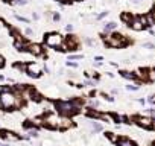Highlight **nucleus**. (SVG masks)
Wrapping results in <instances>:
<instances>
[{
  "mask_svg": "<svg viewBox=\"0 0 155 146\" xmlns=\"http://www.w3.org/2000/svg\"><path fill=\"white\" fill-rule=\"evenodd\" d=\"M23 107V99L18 93H15L14 90H11L8 87H3V90L0 91V108L2 110L11 111L14 108H21Z\"/></svg>",
  "mask_w": 155,
  "mask_h": 146,
  "instance_id": "obj_1",
  "label": "nucleus"
},
{
  "mask_svg": "<svg viewBox=\"0 0 155 146\" xmlns=\"http://www.w3.org/2000/svg\"><path fill=\"white\" fill-rule=\"evenodd\" d=\"M84 107V101L81 97H76V99L72 101H56L55 102V108L58 110V114L64 116V117H72L78 113H81Z\"/></svg>",
  "mask_w": 155,
  "mask_h": 146,
  "instance_id": "obj_2",
  "label": "nucleus"
},
{
  "mask_svg": "<svg viewBox=\"0 0 155 146\" xmlns=\"http://www.w3.org/2000/svg\"><path fill=\"white\" fill-rule=\"evenodd\" d=\"M64 43V37L58 32H49L46 34L44 37V44L47 47H52V49H60Z\"/></svg>",
  "mask_w": 155,
  "mask_h": 146,
  "instance_id": "obj_3",
  "label": "nucleus"
},
{
  "mask_svg": "<svg viewBox=\"0 0 155 146\" xmlns=\"http://www.w3.org/2000/svg\"><path fill=\"white\" fill-rule=\"evenodd\" d=\"M60 123H61V116L56 114V113H47L43 117V126L49 129H60Z\"/></svg>",
  "mask_w": 155,
  "mask_h": 146,
  "instance_id": "obj_4",
  "label": "nucleus"
},
{
  "mask_svg": "<svg viewBox=\"0 0 155 146\" xmlns=\"http://www.w3.org/2000/svg\"><path fill=\"white\" fill-rule=\"evenodd\" d=\"M78 47H79V40H78V37L76 35H67L66 38H64V43H62V46L60 47V50L62 52H68V50H78Z\"/></svg>",
  "mask_w": 155,
  "mask_h": 146,
  "instance_id": "obj_5",
  "label": "nucleus"
},
{
  "mask_svg": "<svg viewBox=\"0 0 155 146\" xmlns=\"http://www.w3.org/2000/svg\"><path fill=\"white\" fill-rule=\"evenodd\" d=\"M134 123H137L138 126L145 128V129H152V119L148 116H134L132 117Z\"/></svg>",
  "mask_w": 155,
  "mask_h": 146,
  "instance_id": "obj_6",
  "label": "nucleus"
},
{
  "mask_svg": "<svg viewBox=\"0 0 155 146\" xmlns=\"http://www.w3.org/2000/svg\"><path fill=\"white\" fill-rule=\"evenodd\" d=\"M26 73H28L30 78H40L43 75V69L40 67V64H37V62H29L28 67H26Z\"/></svg>",
  "mask_w": 155,
  "mask_h": 146,
  "instance_id": "obj_7",
  "label": "nucleus"
},
{
  "mask_svg": "<svg viewBox=\"0 0 155 146\" xmlns=\"http://www.w3.org/2000/svg\"><path fill=\"white\" fill-rule=\"evenodd\" d=\"M28 52L30 53V55H34V56H43L44 55V49H43V46L38 44V43H29Z\"/></svg>",
  "mask_w": 155,
  "mask_h": 146,
  "instance_id": "obj_8",
  "label": "nucleus"
},
{
  "mask_svg": "<svg viewBox=\"0 0 155 146\" xmlns=\"http://www.w3.org/2000/svg\"><path fill=\"white\" fill-rule=\"evenodd\" d=\"M135 76H137V81L138 82H149V69L146 67H141V69H137L135 70Z\"/></svg>",
  "mask_w": 155,
  "mask_h": 146,
  "instance_id": "obj_9",
  "label": "nucleus"
},
{
  "mask_svg": "<svg viewBox=\"0 0 155 146\" xmlns=\"http://www.w3.org/2000/svg\"><path fill=\"white\" fill-rule=\"evenodd\" d=\"M0 137H3L8 142H17V140H20V136H17V134H14L11 131H2L0 132Z\"/></svg>",
  "mask_w": 155,
  "mask_h": 146,
  "instance_id": "obj_10",
  "label": "nucleus"
},
{
  "mask_svg": "<svg viewBox=\"0 0 155 146\" xmlns=\"http://www.w3.org/2000/svg\"><path fill=\"white\" fill-rule=\"evenodd\" d=\"M116 29H117V23H116V21H108V23L104 24V34H106V35L116 32Z\"/></svg>",
  "mask_w": 155,
  "mask_h": 146,
  "instance_id": "obj_11",
  "label": "nucleus"
},
{
  "mask_svg": "<svg viewBox=\"0 0 155 146\" xmlns=\"http://www.w3.org/2000/svg\"><path fill=\"white\" fill-rule=\"evenodd\" d=\"M120 76L123 78V79H128V81H137V76H135V73L134 72H129V70H120ZM138 82V81H137ZM140 84V82H138Z\"/></svg>",
  "mask_w": 155,
  "mask_h": 146,
  "instance_id": "obj_12",
  "label": "nucleus"
},
{
  "mask_svg": "<svg viewBox=\"0 0 155 146\" xmlns=\"http://www.w3.org/2000/svg\"><path fill=\"white\" fill-rule=\"evenodd\" d=\"M117 146H137L135 142H132L131 139L128 137H119V140H117Z\"/></svg>",
  "mask_w": 155,
  "mask_h": 146,
  "instance_id": "obj_13",
  "label": "nucleus"
},
{
  "mask_svg": "<svg viewBox=\"0 0 155 146\" xmlns=\"http://www.w3.org/2000/svg\"><path fill=\"white\" fill-rule=\"evenodd\" d=\"M129 28L132 29V31H137V32H140V31H145V26H143L140 21H138V18H137V15L134 17V20H132V23L129 24Z\"/></svg>",
  "mask_w": 155,
  "mask_h": 146,
  "instance_id": "obj_14",
  "label": "nucleus"
},
{
  "mask_svg": "<svg viewBox=\"0 0 155 146\" xmlns=\"http://www.w3.org/2000/svg\"><path fill=\"white\" fill-rule=\"evenodd\" d=\"M134 17H135V15H134V14H131V12H123V14L120 15L122 21H123V23H125L126 26H129V24L132 23V20H134Z\"/></svg>",
  "mask_w": 155,
  "mask_h": 146,
  "instance_id": "obj_15",
  "label": "nucleus"
},
{
  "mask_svg": "<svg viewBox=\"0 0 155 146\" xmlns=\"http://www.w3.org/2000/svg\"><path fill=\"white\" fill-rule=\"evenodd\" d=\"M137 18H138V21L145 26V29H151V23H149V18H148V14H140V15H137Z\"/></svg>",
  "mask_w": 155,
  "mask_h": 146,
  "instance_id": "obj_16",
  "label": "nucleus"
},
{
  "mask_svg": "<svg viewBox=\"0 0 155 146\" xmlns=\"http://www.w3.org/2000/svg\"><path fill=\"white\" fill-rule=\"evenodd\" d=\"M99 120H104L106 123H114V114H110V113H100Z\"/></svg>",
  "mask_w": 155,
  "mask_h": 146,
  "instance_id": "obj_17",
  "label": "nucleus"
},
{
  "mask_svg": "<svg viewBox=\"0 0 155 146\" xmlns=\"http://www.w3.org/2000/svg\"><path fill=\"white\" fill-rule=\"evenodd\" d=\"M90 126H91V131L93 132H102L104 131V126H102V123H99V122H90Z\"/></svg>",
  "mask_w": 155,
  "mask_h": 146,
  "instance_id": "obj_18",
  "label": "nucleus"
},
{
  "mask_svg": "<svg viewBox=\"0 0 155 146\" xmlns=\"http://www.w3.org/2000/svg\"><path fill=\"white\" fill-rule=\"evenodd\" d=\"M38 128H30L28 129V136H26V139H29V137H38Z\"/></svg>",
  "mask_w": 155,
  "mask_h": 146,
  "instance_id": "obj_19",
  "label": "nucleus"
},
{
  "mask_svg": "<svg viewBox=\"0 0 155 146\" xmlns=\"http://www.w3.org/2000/svg\"><path fill=\"white\" fill-rule=\"evenodd\" d=\"M99 107H100L99 101H96V99H90L88 101V108H94V110H96V108H99Z\"/></svg>",
  "mask_w": 155,
  "mask_h": 146,
  "instance_id": "obj_20",
  "label": "nucleus"
},
{
  "mask_svg": "<svg viewBox=\"0 0 155 146\" xmlns=\"http://www.w3.org/2000/svg\"><path fill=\"white\" fill-rule=\"evenodd\" d=\"M14 67L17 69V70H20L21 73H26V67H28V64H20V62H17V64H14Z\"/></svg>",
  "mask_w": 155,
  "mask_h": 146,
  "instance_id": "obj_21",
  "label": "nucleus"
},
{
  "mask_svg": "<svg viewBox=\"0 0 155 146\" xmlns=\"http://www.w3.org/2000/svg\"><path fill=\"white\" fill-rule=\"evenodd\" d=\"M105 136L108 137V139L111 140V142H114V143H117V140H119V137H117L114 132H105Z\"/></svg>",
  "mask_w": 155,
  "mask_h": 146,
  "instance_id": "obj_22",
  "label": "nucleus"
},
{
  "mask_svg": "<svg viewBox=\"0 0 155 146\" xmlns=\"http://www.w3.org/2000/svg\"><path fill=\"white\" fill-rule=\"evenodd\" d=\"M146 116L151 117V119L155 117V108L154 107H151V108H148V110H146Z\"/></svg>",
  "mask_w": 155,
  "mask_h": 146,
  "instance_id": "obj_23",
  "label": "nucleus"
},
{
  "mask_svg": "<svg viewBox=\"0 0 155 146\" xmlns=\"http://www.w3.org/2000/svg\"><path fill=\"white\" fill-rule=\"evenodd\" d=\"M143 47H145V49H148V50H154V49H155V44H154V43H149V41H146V43H143Z\"/></svg>",
  "mask_w": 155,
  "mask_h": 146,
  "instance_id": "obj_24",
  "label": "nucleus"
},
{
  "mask_svg": "<svg viewBox=\"0 0 155 146\" xmlns=\"http://www.w3.org/2000/svg\"><path fill=\"white\" fill-rule=\"evenodd\" d=\"M149 82H155V69H149Z\"/></svg>",
  "mask_w": 155,
  "mask_h": 146,
  "instance_id": "obj_25",
  "label": "nucleus"
},
{
  "mask_svg": "<svg viewBox=\"0 0 155 146\" xmlns=\"http://www.w3.org/2000/svg\"><path fill=\"white\" fill-rule=\"evenodd\" d=\"M108 14H110L108 11H104V12H100V14H97V15H96V20H104V18H105Z\"/></svg>",
  "mask_w": 155,
  "mask_h": 146,
  "instance_id": "obj_26",
  "label": "nucleus"
},
{
  "mask_svg": "<svg viewBox=\"0 0 155 146\" xmlns=\"http://www.w3.org/2000/svg\"><path fill=\"white\" fill-rule=\"evenodd\" d=\"M100 96L105 97V101H108V102H114V97L111 96V94H106V93H100Z\"/></svg>",
  "mask_w": 155,
  "mask_h": 146,
  "instance_id": "obj_27",
  "label": "nucleus"
},
{
  "mask_svg": "<svg viewBox=\"0 0 155 146\" xmlns=\"http://www.w3.org/2000/svg\"><path fill=\"white\" fill-rule=\"evenodd\" d=\"M125 88L129 90V91H137L138 88H140V85H125Z\"/></svg>",
  "mask_w": 155,
  "mask_h": 146,
  "instance_id": "obj_28",
  "label": "nucleus"
},
{
  "mask_svg": "<svg viewBox=\"0 0 155 146\" xmlns=\"http://www.w3.org/2000/svg\"><path fill=\"white\" fill-rule=\"evenodd\" d=\"M84 85H87V87H94V85H96V81L87 79V81H84Z\"/></svg>",
  "mask_w": 155,
  "mask_h": 146,
  "instance_id": "obj_29",
  "label": "nucleus"
},
{
  "mask_svg": "<svg viewBox=\"0 0 155 146\" xmlns=\"http://www.w3.org/2000/svg\"><path fill=\"white\" fill-rule=\"evenodd\" d=\"M146 102L148 104H155V94H149L146 97Z\"/></svg>",
  "mask_w": 155,
  "mask_h": 146,
  "instance_id": "obj_30",
  "label": "nucleus"
},
{
  "mask_svg": "<svg viewBox=\"0 0 155 146\" xmlns=\"http://www.w3.org/2000/svg\"><path fill=\"white\" fill-rule=\"evenodd\" d=\"M84 55H70L68 56V61H74V59H82Z\"/></svg>",
  "mask_w": 155,
  "mask_h": 146,
  "instance_id": "obj_31",
  "label": "nucleus"
},
{
  "mask_svg": "<svg viewBox=\"0 0 155 146\" xmlns=\"http://www.w3.org/2000/svg\"><path fill=\"white\" fill-rule=\"evenodd\" d=\"M52 20H53V21H60V20H61V15L58 14V12H53V14H52Z\"/></svg>",
  "mask_w": 155,
  "mask_h": 146,
  "instance_id": "obj_32",
  "label": "nucleus"
},
{
  "mask_svg": "<svg viewBox=\"0 0 155 146\" xmlns=\"http://www.w3.org/2000/svg\"><path fill=\"white\" fill-rule=\"evenodd\" d=\"M15 18H17L18 21H23V23H29V18H26V17H21V15H15Z\"/></svg>",
  "mask_w": 155,
  "mask_h": 146,
  "instance_id": "obj_33",
  "label": "nucleus"
},
{
  "mask_svg": "<svg viewBox=\"0 0 155 146\" xmlns=\"http://www.w3.org/2000/svg\"><path fill=\"white\" fill-rule=\"evenodd\" d=\"M67 67H73V69H76L78 67V62H73V61H67Z\"/></svg>",
  "mask_w": 155,
  "mask_h": 146,
  "instance_id": "obj_34",
  "label": "nucleus"
},
{
  "mask_svg": "<svg viewBox=\"0 0 155 146\" xmlns=\"http://www.w3.org/2000/svg\"><path fill=\"white\" fill-rule=\"evenodd\" d=\"M12 3H15V5H26V3H28V0H14Z\"/></svg>",
  "mask_w": 155,
  "mask_h": 146,
  "instance_id": "obj_35",
  "label": "nucleus"
},
{
  "mask_svg": "<svg viewBox=\"0 0 155 146\" xmlns=\"http://www.w3.org/2000/svg\"><path fill=\"white\" fill-rule=\"evenodd\" d=\"M24 34L30 37V35H34V31H32L30 28H26V29H24Z\"/></svg>",
  "mask_w": 155,
  "mask_h": 146,
  "instance_id": "obj_36",
  "label": "nucleus"
},
{
  "mask_svg": "<svg viewBox=\"0 0 155 146\" xmlns=\"http://www.w3.org/2000/svg\"><path fill=\"white\" fill-rule=\"evenodd\" d=\"M85 43H87L88 46H91V47L96 44V43H94V40H91V38H87V40H85Z\"/></svg>",
  "mask_w": 155,
  "mask_h": 146,
  "instance_id": "obj_37",
  "label": "nucleus"
},
{
  "mask_svg": "<svg viewBox=\"0 0 155 146\" xmlns=\"http://www.w3.org/2000/svg\"><path fill=\"white\" fill-rule=\"evenodd\" d=\"M66 31H67V32H72V31H73V24H70V23L66 24Z\"/></svg>",
  "mask_w": 155,
  "mask_h": 146,
  "instance_id": "obj_38",
  "label": "nucleus"
},
{
  "mask_svg": "<svg viewBox=\"0 0 155 146\" xmlns=\"http://www.w3.org/2000/svg\"><path fill=\"white\" fill-rule=\"evenodd\" d=\"M5 67V58L3 56H0V69Z\"/></svg>",
  "mask_w": 155,
  "mask_h": 146,
  "instance_id": "obj_39",
  "label": "nucleus"
},
{
  "mask_svg": "<svg viewBox=\"0 0 155 146\" xmlns=\"http://www.w3.org/2000/svg\"><path fill=\"white\" fill-rule=\"evenodd\" d=\"M151 17L154 18V21H155V6L152 8V11H151Z\"/></svg>",
  "mask_w": 155,
  "mask_h": 146,
  "instance_id": "obj_40",
  "label": "nucleus"
},
{
  "mask_svg": "<svg viewBox=\"0 0 155 146\" xmlns=\"http://www.w3.org/2000/svg\"><path fill=\"white\" fill-rule=\"evenodd\" d=\"M32 18H34V20H38V18H40V15L37 14V12H34V14H32Z\"/></svg>",
  "mask_w": 155,
  "mask_h": 146,
  "instance_id": "obj_41",
  "label": "nucleus"
},
{
  "mask_svg": "<svg viewBox=\"0 0 155 146\" xmlns=\"http://www.w3.org/2000/svg\"><path fill=\"white\" fill-rule=\"evenodd\" d=\"M117 93H119V90H117V88H113V90H111V94H117Z\"/></svg>",
  "mask_w": 155,
  "mask_h": 146,
  "instance_id": "obj_42",
  "label": "nucleus"
},
{
  "mask_svg": "<svg viewBox=\"0 0 155 146\" xmlns=\"http://www.w3.org/2000/svg\"><path fill=\"white\" fill-rule=\"evenodd\" d=\"M152 129H154V131H155V117L152 119Z\"/></svg>",
  "mask_w": 155,
  "mask_h": 146,
  "instance_id": "obj_43",
  "label": "nucleus"
},
{
  "mask_svg": "<svg viewBox=\"0 0 155 146\" xmlns=\"http://www.w3.org/2000/svg\"><path fill=\"white\" fill-rule=\"evenodd\" d=\"M73 0H62V3H72Z\"/></svg>",
  "mask_w": 155,
  "mask_h": 146,
  "instance_id": "obj_44",
  "label": "nucleus"
},
{
  "mask_svg": "<svg viewBox=\"0 0 155 146\" xmlns=\"http://www.w3.org/2000/svg\"><path fill=\"white\" fill-rule=\"evenodd\" d=\"M132 2H135V3H140V2H143V0H132Z\"/></svg>",
  "mask_w": 155,
  "mask_h": 146,
  "instance_id": "obj_45",
  "label": "nucleus"
},
{
  "mask_svg": "<svg viewBox=\"0 0 155 146\" xmlns=\"http://www.w3.org/2000/svg\"><path fill=\"white\" fill-rule=\"evenodd\" d=\"M151 146H155V140H154V142H152V145Z\"/></svg>",
  "mask_w": 155,
  "mask_h": 146,
  "instance_id": "obj_46",
  "label": "nucleus"
},
{
  "mask_svg": "<svg viewBox=\"0 0 155 146\" xmlns=\"http://www.w3.org/2000/svg\"><path fill=\"white\" fill-rule=\"evenodd\" d=\"M0 146H9V145H0Z\"/></svg>",
  "mask_w": 155,
  "mask_h": 146,
  "instance_id": "obj_47",
  "label": "nucleus"
},
{
  "mask_svg": "<svg viewBox=\"0 0 155 146\" xmlns=\"http://www.w3.org/2000/svg\"><path fill=\"white\" fill-rule=\"evenodd\" d=\"M76 2H84V0H76Z\"/></svg>",
  "mask_w": 155,
  "mask_h": 146,
  "instance_id": "obj_48",
  "label": "nucleus"
},
{
  "mask_svg": "<svg viewBox=\"0 0 155 146\" xmlns=\"http://www.w3.org/2000/svg\"><path fill=\"white\" fill-rule=\"evenodd\" d=\"M56 2H61V3H62V0H56Z\"/></svg>",
  "mask_w": 155,
  "mask_h": 146,
  "instance_id": "obj_49",
  "label": "nucleus"
}]
</instances>
